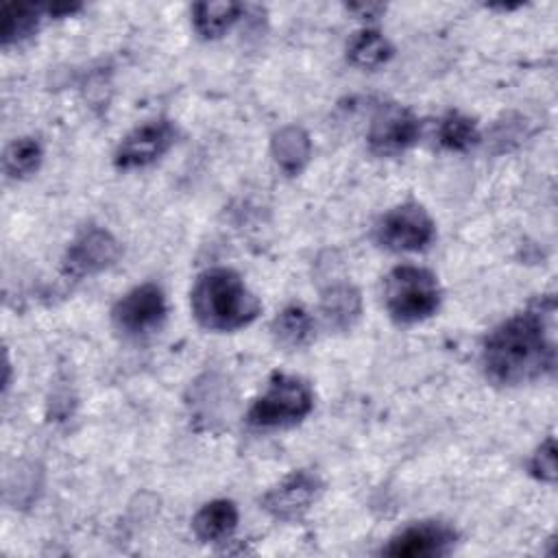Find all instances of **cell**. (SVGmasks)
I'll return each mask as SVG.
<instances>
[{
  "label": "cell",
  "mask_w": 558,
  "mask_h": 558,
  "mask_svg": "<svg viewBox=\"0 0 558 558\" xmlns=\"http://www.w3.org/2000/svg\"><path fill=\"white\" fill-rule=\"evenodd\" d=\"M554 299H541L532 307L495 327L482 347V366L497 386H519L554 371Z\"/></svg>",
  "instance_id": "obj_1"
},
{
  "label": "cell",
  "mask_w": 558,
  "mask_h": 558,
  "mask_svg": "<svg viewBox=\"0 0 558 558\" xmlns=\"http://www.w3.org/2000/svg\"><path fill=\"white\" fill-rule=\"evenodd\" d=\"M190 305L196 323L209 331H235L251 325L259 312V299L231 268L203 270L192 290Z\"/></svg>",
  "instance_id": "obj_2"
},
{
  "label": "cell",
  "mask_w": 558,
  "mask_h": 558,
  "mask_svg": "<svg viewBox=\"0 0 558 558\" xmlns=\"http://www.w3.org/2000/svg\"><path fill=\"white\" fill-rule=\"evenodd\" d=\"M386 310L392 320L412 325L436 314L440 305L438 279L421 266H397L388 272L384 286Z\"/></svg>",
  "instance_id": "obj_3"
},
{
  "label": "cell",
  "mask_w": 558,
  "mask_h": 558,
  "mask_svg": "<svg viewBox=\"0 0 558 558\" xmlns=\"http://www.w3.org/2000/svg\"><path fill=\"white\" fill-rule=\"evenodd\" d=\"M314 408L307 381L288 373H275L266 390L253 401L246 418L253 427L277 429L301 423Z\"/></svg>",
  "instance_id": "obj_4"
},
{
  "label": "cell",
  "mask_w": 558,
  "mask_h": 558,
  "mask_svg": "<svg viewBox=\"0 0 558 558\" xmlns=\"http://www.w3.org/2000/svg\"><path fill=\"white\" fill-rule=\"evenodd\" d=\"M166 296L157 283H142L129 290L111 312L113 325L126 338H142L161 327L166 320Z\"/></svg>",
  "instance_id": "obj_5"
},
{
  "label": "cell",
  "mask_w": 558,
  "mask_h": 558,
  "mask_svg": "<svg viewBox=\"0 0 558 558\" xmlns=\"http://www.w3.org/2000/svg\"><path fill=\"white\" fill-rule=\"evenodd\" d=\"M436 227L418 203H403L384 214L377 227V240L384 248L405 253L421 251L434 240Z\"/></svg>",
  "instance_id": "obj_6"
},
{
  "label": "cell",
  "mask_w": 558,
  "mask_h": 558,
  "mask_svg": "<svg viewBox=\"0 0 558 558\" xmlns=\"http://www.w3.org/2000/svg\"><path fill=\"white\" fill-rule=\"evenodd\" d=\"M421 135L418 118L395 102L377 109L368 126V146L375 155L392 157L408 150Z\"/></svg>",
  "instance_id": "obj_7"
},
{
  "label": "cell",
  "mask_w": 558,
  "mask_h": 558,
  "mask_svg": "<svg viewBox=\"0 0 558 558\" xmlns=\"http://www.w3.org/2000/svg\"><path fill=\"white\" fill-rule=\"evenodd\" d=\"M458 534L453 527L440 521H423L408 525L397 532L388 545L381 549L386 556L395 558H434L453 551Z\"/></svg>",
  "instance_id": "obj_8"
},
{
  "label": "cell",
  "mask_w": 558,
  "mask_h": 558,
  "mask_svg": "<svg viewBox=\"0 0 558 558\" xmlns=\"http://www.w3.org/2000/svg\"><path fill=\"white\" fill-rule=\"evenodd\" d=\"M174 137L177 131L168 120L144 122L120 142L113 155V163L122 170L148 166L174 144Z\"/></svg>",
  "instance_id": "obj_9"
},
{
  "label": "cell",
  "mask_w": 558,
  "mask_h": 558,
  "mask_svg": "<svg viewBox=\"0 0 558 558\" xmlns=\"http://www.w3.org/2000/svg\"><path fill=\"white\" fill-rule=\"evenodd\" d=\"M323 484L316 473H310L305 469L292 471L286 475L277 486H272L264 499V510L279 519V521H294L303 512L310 510V506L316 501Z\"/></svg>",
  "instance_id": "obj_10"
},
{
  "label": "cell",
  "mask_w": 558,
  "mask_h": 558,
  "mask_svg": "<svg viewBox=\"0 0 558 558\" xmlns=\"http://www.w3.org/2000/svg\"><path fill=\"white\" fill-rule=\"evenodd\" d=\"M118 257V240L100 227H89L83 233H78L76 240L70 244L63 266L72 277H89L113 266Z\"/></svg>",
  "instance_id": "obj_11"
},
{
  "label": "cell",
  "mask_w": 558,
  "mask_h": 558,
  "mask_svg": "<svg viewBox=\"0 0 558 558\" xmlns=\"http://www.w3.org/2000/svg\"><path fill=\"white\" fill-rule=\"evenodd\" d=\"M320 314L327 327L347 331L351 329L362 314V296L357 288L349 281H333L323 290Z\"/></svg>",
  "instance_id": "obj_12"
},
{
  "label": "cell",
  "mask_w": 558,
  "mask_h": 558,
  "mask_svg": "<svg viewBox=\"0 0 558 558\" xmlns=\"http://www.w3.org/2000/svg\"><path fill=\"white\" fill-rule=\"evenodd\" d=\"M238 527V508L231 499H214L205 504L192 519V530L203 543L227 541Z\"/></svg>",
  "instance_id": "obj_13"
},
{
  "label": "cell",
  "mask_w": 558,
  "mask_h": 558,
  "mask_svg": "<svg viewBox=\"0 0 558 558\" xmlns=\"http://www.w3.org/2000/svg\"><path fill=\"white\" fill-rule=\"evenodd\" d=\"M244 7L231 0H205L192 7V22L203 39L222 37L242 15Z\"/></svg>",
  "instance_id": "obj_14"
},
{
  "label": "cell",
  "mask_w": 558,
  "mask_h": 558,
  "mask_svg": "<svg viewBox=\"0 0 558 558\" xmlns=\"http://www.w3.org/2000/svg\"><path fill=\"white\" fill-rule=\"evenodd\" d=\"M270 153L277 161V166L288 172V174H296L305 168V163L310 161L312 155V142L310 135L301 129V126H283L272 135L270 142Z\"/></svg>",
  "instance_id": "obj_15"
},
{
  "label": "cell",
  "mask_w": 558,
  "mask_h": 558,
  "mask_svg": "<svg viewBox=\"0 0 558 558\" xmlns=\"http://www.w3.org/2000/svg\"><path fill=\"white\" fill-rule=\"evenodd\" d=\"M272 338L283 349H301L314 336V320L301 305H288L270 325Z\"/></svg>",
  "instance_id": "obj_16"
},
{
  "label": "cell",
  "mask_w": 558,
  "mask_h": 558,
  "mask_svg": "<svg viewBox=\"0 0 558 558\" xmlns=\"http://www.w3.org/2000/svg\"><path fill=\"white\" fill-rule=\"evenodd\" d=\"M390 57H392L390 41L379 31H373V28L357 31L347 44V59L357 68L373 70L384 65Z\"/></svg>",
  "instance_id": "obj_17"
},
{
  "label": "cell",
  "mask_w": 558,
  "mask_h": 558,
  "mask_svg": "<svg viewBox=\"0 0 558 558\" xmlns=\"http://www.w3.org/2000/svg\"><path fill=\"white\" fill-rule=\"evenodd\" d=\"M41 7L39 4H4L2 7V26H0V41L2 46H11V44H20L24 39H28L37 26H39V17H41Z\"/></svg>",
  "instance_id": "obj_18"
},
{
  "label": "cell",
  "mask_w": 558,
  "mask_h": 558,
  "mask_svg": "<svg viewBox=\"0 0 558 558\" xmlns=\"http://www.w3.org/2000/svg\"><path fill=\"white\" fill-rule=\"evenodd\" d=\"M438 142L442 148L456 150V153H464L473 148L480 142V131L475 120L458 111L447 113L438 126Z\"/></svg>",
  "instance_id": "obj_19"
},
{
  "label": "cell",
  "mask_w": 558,
  "mask_h": 558,
  "mask_svg": "<svg viewBox=\"0 0 558 558\" xmlns=\"http://www.w3.org/2000/svg\"><path fill=\"white\" fill-rule=\"evenodd\" d=\"M41 146L33 137H20L11 142L2 157V168L11 179L31 177L41 163Z\"/></svg>",
  "instance_id": "obj_20"
},
{
  "label": "cell",
  "mask_w": 558,
  "mask_h": 558,
  "mask_svg": "<svg viewBox=\"0 0 558 558\" xmlns=\"http://www.w3.org/2000/svg\"><path fill=\"white\" fill-rule=\"evenodd\" d=\"M530 473L541 482H554L556 480V445H554L551 436L545 442H541V447L532 456Z\"/></svg>",
  "instance_id": "obj_21"
},
{
  "label": "cell",
  "mask_w": 558,
  "mask_h": 558,
  "mask_svg": "<svg viewBox=\"0 0 558 558\" xmlns=\"http://www.w3.org/2000/svg\"><path fill=\"white\" fill-rule=\"evenodd\" d=\"M349 9L351 11H362V15H366V17H375L384 7L381 4H351Z\"/></svg>",
  "instance_id": "obj_22"
}]
</instances>
